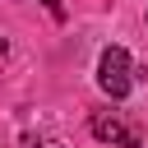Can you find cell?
<instances>
[{
    "instance_id": "1",
    "label": "cell",
    "mask_w": 148,
    "mask_h": 148,
    "mask_svg": "<svg viewBox=\"0 0 148 148\" xmlns=\"http://www.w3.org/2000/svg\"><path fill=\"white\" fill-rule=\"evenodd\" d=\"M97 83H102V92L116 97V102L130 92V51H125V46H106V51L97 56Z\"/></svg>"
},
{
    "instance_id": "2",
    "label": "cell",
    "mask_w": 148,
    "mask_h": 148,
    "mask_svg": "<svg viewBox=\"0 0 148 148\" xmlns=\"http://www.w3.org/2000/svg\"><path fill=\"white\" fill-rule=\"evenodd\" d=\"M88 125H92V134H97L102 143H120V148H139V134H134V130H130V125H125L120 116H106V111H97V116H92Z\"/></svg>"
},
{
    "instance_id": "3",
    "label": "cell",
    "mask_w": 148,
    "mask_h": 148,
    "mask_svg": "<svg viewBox=\"0 0 148 148\" xmlns=\"http://www.w3.org/2000/svg\"><path fill=\"white\" fill-rule=\"evenodd\" d=\"M32 148H60V143H51V139H46V143H32Z\"/></svg>"
},
{
    "instance_id": "4",
    "label": "cell",
    "mask_w": 148,
    "mask_h": 148,
    "mask_svg": "<svg viewBox=\"0 0 148 148\" xmlns=\"http://www.w3.org/2000/svg\"><path fill=\"white\" fill-rule=\"evenodd\" d=\"M0 51H5V37H0Z\"/></svg>"
}]
</instances>
